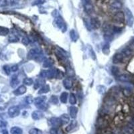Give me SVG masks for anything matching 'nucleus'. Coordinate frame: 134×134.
<instances>
[{"mask_svg":"<svg viewBox=\"0 0 134 134\" xmlns=\"http://www.w3.org/2000/svg\"><path fill=\"white\" fill-rule=\"evenodd\" d=\"M118 80L121 82H129L131 80V78L128 75H126V74H123V75H121L118 76Z\"/></svg>","mask_w":134,"mask_h":134,"instance_id":"obj_21","label":"nucleus"},{"mask_svg":"<svg viewBox=\"0 0 134 134\" xmlns=\"http://www.w3.org/2000/svg\"><path fill=\"white\" fill-rule=\"evenodd\" d=\"M50 91V86L48 85H44L40 87V90L38 91V94H44Z\"/></svg>","mask_w":134,"mask_h":134,"instance_id":"obj_28","label":"nucleus"},{"mask_svg":"<svg viewBox=\"0 0 134 134\" xmlns=\"http://www.w3.org/2000/svg\"><path fill=\"white\" fill-rule=\"evenodd\" d=\"M133 105H134V99H133Z\"/></svg>","mask_w":134,"mask_h":134,"instance_id":"obj_61","label":"nucleus"},{"mask_svg":"<svg viewBox=\"0 0 134 134\" xmlns=\"http://www.w3.org/2000/svg\"><path fill=\"white\" fill-rule=\"evenodd\" d=\"M19 0H0V7L14 6L18 4Z\"/></svg>","mask_w":134,"mask_h":134,"instance_id":"obj_9","label":"nucleus"},{"mask_svg":"<svg viewBox=\"0 0 134 134\" xmlns=\"http://www.w3.org/2000/svg\"><path fill=\"white\" fill-rule=\"evenodd\" d=\"M90 24L91 26L93 29H98L100 26V21L97 18H93L91 19Z\"/></svg>","mask_w":134,"mask_h":134,"instance_id":"obj_15","label":"nucleus"},{"mask_svg":"<svg viewBox=\"0 0 134 134\" xmlns=\"http://www.w3.org/2000/svg\"><path fill=\"white\" fill-rule=\"evenodd\" d=\"M97 91L100 94H104L105 91H106V87L105 86L99 85L97 87Z\"/></svg>","mask_w":134,"mask_h":134,"instance_id":"obj_42","label":"nucleus"},{"mask_svg":"<svg viewBox=\"0 0 134 134\" xmlns=\"http://www.w3.org/2000/svg\"><path fill=\"white\" fill-rule=\"evenodd\" d=\"M103 52L105 54H108L109 53V45L108 44H106L103 48Z\"/></svg>","mask_w":134,"mask_h":134,"instance_id":"obj_43","label":"nucleus"},{"mask_svg":"<svg viewBox=\"0 0 134 134\" xmlns=\"http://www.w3.org/2000/svg\"><path fill=\"white\" fill-rule=\"evenodd\" d=\"M56 72L57 70H53V69H49L46 70H42L40 76L42 78H48V79H53L54 77H56Z\"/></svg>","mask_w":134,"mask_h":134,"instance_id":"obj_6","label":"nucleus"},{"mask_svg":"<svg viewBox=\"0 0 134 134\" xmlns=\"http://www.w3.org/2000/svg\"><path fill=\"white\" fill-rule=\"evenodd\" d=\"M124 54L121 53V52H119V53H117L113 56V62L115 64H119L123 62L124 58Z\"/></svg>","mask_w":134,"mask_h":134,"instance_id":"obj_13","label":"nucleus"},{"mask_svg":"<svg viewBox=\"0 0 134 134\" xmlns=\"http://www.w3.org/2000/svg\"><path fill=\"white\" fill-rule=\"evenodd\" d=\"M44 85H45V80L44 79V78H38L34 83V87L35 89H37L40 87H42Z\"/></svg>","mask_w":134,"mask_h":134,"instance_id":"obj_16","label":"nucleus"},{"mask_svg":"<svg viewBox=\"0 0 134 134\" xmlns=\"http://www.w3.org/2000/svg\"><path fill=\"white\" fill-rule=\"evenodd\" d=\"M20 81H19L18 77L16 75H14L12 76L10 80V85L11 87H13V88H15L18 86V85L19 84Z\"/></svg>","mask_w":134,"mask_h":134,"instance_id":"obj_19","label":"nucleus"},{"mask_svg":"<svg viewBox=\"0 0 134 134\" xmlns=\"http://www.w3.org/2000/svg\"><path fill=\"white\" fill-rule=\"evenodd\" d=\"M76 125H77V121L75 120H73L70 123V124H69L68 126L66 127V131H67V132H69V131H70L71 130H72L75 127H76Z\"/></svg>","mask_w":134,"mask_h":134,"instance_id":"obj_29","label":"nucleus"},{"mask_svg":"<svg viewBox=\"0 0 134 134\" xmlns=\"http://www.w3.org/2000/svg\"><path fill=\"white\" fill-rule=\"evenodd\" d=\"M68 96H69V94L66 92H63L62 94H61L60 97V101L63 103H66L67 100H68Z\"/></svg>","mask_w":134,"mask_h":134,"instance_id":"obj_32","label":"nucleus"},{"mask_svg":"<svg viewBox=\"0 0 134 134\" xmlns=\"http://www.w3.org/2000/svg\"><path fill=\"white\" fill-rule=\"evenodd\" d=\"M82 3H88V2H91V0H82Z\"/></svg>","mask_w":134,"mask_h":134,"instance_id":"obj_57","label":"nucleus"},{"mask_svg":"<svg viewBox=\"0 0 134 134\" xmlns=\"http://www.w3.org/2000/svg\"><path fill=\"white\" fill-rule=\"evenodd\" d=\"M66 72L67 74L69 75V76H73L74 75V71L73 70H71V68H70V66H68V68H67L66 69Z\"/></svg>","mask_w":134,"mask_h":134,"instance_id":"obj_50","label":"nucleus"},{"mask_svg":"<svg viewBox=\"0 0 134 134\" xmlns=\"http://www.w3.org/2000/svg\"><path fill=\"white\" fill-rule=\"evenodd\" d=\"M11 134H22L23 130L18 127H13L10 130Z\"/></svg>","mask_w":134,"mask_h":134,"instance_id":"obj_30","label":"nucleus"},{"mask_svg":"<svg viewBox=\"0 0 134 134\" xmlns=\"http://www.w3.org/2000/svg\"><path fill=\"white\" fill-rule=\"evenodd\" d=\"M125 15L126 17V21L127 26L131 27L133 24L134 22V16L133 15L132 12L130 11V9L125 8Z\"/></svg>","mask_w":134,"mask_h":134,"instance_id":"obj_5","label":"nucleus"},{"mask_svg":"<svg viewBox=\"0 0 134 134\" xmlns=\"http://www.w3.org/2000/svg\"><path fill=\"white\" fill-rule=\"evenodd\" d=\"M64 75L63 72L61 70H58V69H57V72H56V78L58 79H63L64 78Z\"/></svg>","mask_w":134,"mask_h":134,"instance_id":"obj_41","label":"nucleus"},{"mask_svg":"<svg viewBox=\"0 0 134 134\" xmlns=\"http://www.w3.org/2000/svg\"><path fill=\"white\" fill-rule=\"evenodd\" d=\"M123 93H124V96L127 97H129L132 94V92H131V90L129 88H125L123 90Z\"/></svg>","mask_w":134,"mask_h":134,"instance_id":"obj_37","label":"nucleus"},{"mask_svg":"<svg viewBox=\"0 0 134 134\" xmlns=\"http://www.w3.org/2000/svg\"><path fill=\"white\" fill-rule=\"evenodd\" d=\"M84 8L86 12L88 14H91L93 12L94 8H93V5H92L91 2H88V3H84Z\"/></svg>","mask_w":134,"mask_h":134,"instance_id":"obj_18","label":"nucleus"},{"mask_svg":"<svg viewBox=\"0 0 134 134\" xmlns=\"http://www.w3.org/2000/svg\"><path fill=\"white\" fill-rule=\"evenodd\" d=\"M104 103L107 107H111L115 103V98L112 96H108L105 99Z\"/></svg>","mask_w":134,"mask_h":134,"instance_id":"obj_20","label":"nucleus"},{"mask_svg":"<svg viewBox=\"0 0 134 134\" xmlns=\"http://www.w3.org/2000/svg\"><path fill=\"white\" fill-rule=\"evenodd\" d=\"M70 39L73 42H76L79 38V36L75 30H71L70 31Z\"/></svg>","mask_w":134,"mask_h":134,"instance_id":"obj_31","label":"nucleus"},{"mask_svg":"<svg viewBox=\"0 0 134 134\" xmlns=\"http://www.w3.org/2000/svg\"><path fill=\"white\" fill-rule=\"evenodd\" d=\"M1 109H3V108H2V107H0V110Z\"/></svg>","mask_w":134,"mask_h":134,"instance_id":"obj_59","label":"nucleus"},{"mask_svg":"<svg viewBox=\"0 0 134 134\" xmlns=\"http://www.w3.org/2000/svg\"><path fill=\"white\" fill-rule=\"evenodd\" d=\"M46 2V0H35L32 3L33 6H36V5H38L43 4Z\"/></svg>","mask_w":134,"mask_h":134,"instance_id":"obj_45","label":"nucleus"},{"mask_svg":"<svg viewBox=\"0 0 134 134\" xmlns=\"http://www.w3.org/2000/svg\"><path fill=\"white\" fill-rule=\"evenodd\" d=\"M2 133L3 134H8V130H2Z\"/></svg>","mask_w":134,"mask_h":134,"instance_id":"obj_56","label":"nucleus"},{"mask_svg":"<svg viewBox=\"0 0 134 134\" xmlns=\"http://www.w3.org/2000/svg\"><path fill=\"white\" fill-rule=\"evenodd\" d=\"M111 72L115 76H117V75H119V69L117 66H112L111 68Z\"/></svg>","mask_w":134,"mask_h":134,"instance_id":"obj_40","label":"nucleus"},{"mask_svg":"<svg viewBox=\"0 0 134 134\" xmlns=\"http://www.w3.org/2000/svg\"><path fill=\"white\" fill-rule=\"evenodd\" d=\"M8 123L4 119L0 118V128H4L7 126Z\"/></svg>","mask_w":134,"mask_h":134,"instance_id":"obj_47","label":"nucleus"},{"mask_svg":"<svg viewBox=\"0 0 134 134\" xmlns=\"http://www.w3.org/2000/svg\"><path fill=\"white\" fill-rule=\"evenodd\" d=\"M46 96H40L35 98L34 100V103L35 104V106L40 110L46 111L48 109V105L46 103Z\"/></svg>","mask_w":134,"mask_h":134,"instance_id":"obj_1","label":"nucleus"},{"mask_svg":"<svg viewBox=\"0 0 134 134\" xmlns=\"http://www.w3.org/2000/svg\"><path fill=\"white\" fill-rule=\"evenodd\" d=\"M21 42H22L23 44L27 46V45H28L30 43L29 38H27V37H24V38H22V40H21Z\"/></svg>","mask_w":134,"mask_h":134,"instance_id":"obj_48","label":"nucleus"},{"mask_svg":"<svg viewBox=\"0 0 134 134\" xmlns=\"http://www.w3.org/2000/svg\"><path fill=\"white\" fill-rule=\"evenodd\" d=\"M121 31V28L117 26H113V33H119Z\"/></svg>","mask_w":134,"mask_h":134,"instance_id":"obj_51","label":"nucleus"},{"mask_svg":"<svg viewBox=\"0 0 134 134\" xmlns=\"http://www.w3.org/2000/svg\"><path fill=\"white\" fill-rule=\"evenodd\" d=\"M3 69L4 70L5 73L7 75H10V72H11V68L8 65H4L3 67Z\"/></svg>","mask_w":134,"mask_h":134,"instance_id":"obj_44","label":"nucleus"},{"mask_svg":"<svg viewBox=\"0 0 134 134\" xmlns=\"http://www.w3.org/2000/svg\"><path fill=\"white\" fill-rule=\"evenodd\" d=\"M69 102L71 105H75L76 103V98L73 93H71L70 94V98H69Z\"/></svg>","mask_w":134,"mask_h":134,"instance_id":"obj_36","label":"nucleus"},{"mask_svg":"<svg viewBox=\"0 0 134 134\" xmlns=\"http://www.w3.org/2000/svg\"><path fill=\"white\" fill-rule=\"evenodd\" d=\"M8 40H9V42H17L19 41V38L16 35L11 34L8 38Z\"/></svg>","mask_w":134,"mask_h":134,"instance_id":"obj_34","label":"nucleus"},{"mask_svg":"<svg viewBox=\"0 0 134 134\" xmlns=\"http://www.w3.org/2000/svg\"><path fill=\"white\" fill-rule=\"evenodd\" d=\"M50 102L51 103L54 104V105H57L58 103V97L57 96H55V95H52L50 99Z\"/></svg>","mask_w":134,"mask_h":134,"instance_id":"obj_39","label":"nucleus"},{"mask_svg":"<svg viewBox=\"0 0 134 134\" xmlns=\"http://www.w3.org/2000/svg\"><path fill=\"white\" fill-rule=\"evenodd\" d=\"M25 100H26V102L27 104H31L34 102V99L33 97H32V96H31V95H28V96H27L26 97Z\"/></svg>","mask_w":134,"mask_h":134,"instance_id":"obj_46","label":"nucleus"},{"mask_svg":"<svg viewBox=\"0 0 134 134\" xmlns=\"http://www.w3.org/2000/svg\"><path fill=\"white\" fill-rule=\"evenodd\" d=\"M133 116H134V110H133Z\"/></svg>","mask_w":134,"mask_h":134,"instance_id":"obj_62","label":"nucleus"},{"mask_svg":"<svg viewBox=\"0 0 134 134\" xmlns=\"http://www.w3.org/2000/svg\"><path fill=\"white\" fill-rule=\"evenodd\" d=\"M39 131L36 128H32L29 131V134H39Z\"/></svg>","mask_w":134,"mask_h":134,"instance_id":"obj_49","label":"nucleus"},{"mask_svg":"<svg viewBox=\"0 0 134 134\" xmlns=\"http://www.w3.org/2000/svg\"><path fill=\"white\" fill-rule=\"evenodd\" d=\"M18 70V66L16 65V64L11 67V70L12 72H16Z\"/></svg>","mask_w":134,"mask_h":134,"instance_id":"obj_53","label":"nucleus"},{"mask_svg":"<svg viewBox=\"0 0 134 134\" xmlns=\"http://www.w3.org/2000/svg\"><path fill=\"white\" fill-rule=\"evenodd\" d=\"M132 49L130 47H128V46L124 48L121 50V53L124 54V57H130V55L132 54Z\"/></svg>","mask_w":134,"mask_h":134,"instance_id":"obj_27","label":"nucleus"},{"mask_svg":"<svg viewBox=\"0 0 134 134\" xmlns=\"http://www.w3.org/2000/svg\"><path fill=\"white\" fill-rule=\"evenodd\" d=\"M52 16L54 17V18H57V17H58V15H60L59 13H58V12L57 10V9H55V10L53 11V12L52 13Z\"/></svg>","mask_w":134,"mask_h":134,"instance_id":"obj_54","label":"nucleus"},{"mask_svg":"<svg viewBox=\"0 0 134 134\" xmlns=\"http://www.w3.org/2000/svg\"><path fill=\"white\" fill-rule=\"evenodd\" d=\"M8 115L10 117H15L18 116L20 113V109L18 106H12L8 109Z\"/></svg>","mask_w":134,"mask_h":134,"instance_id":"obj_7","label":"nucleus"},{"mask_svg":"<svg viewBox=\"0 0 134 134\" xmlns=\"http://www.w3.org/2000/svg\"><path fill=\"white\" fill-rule=\"evenodd\" d=\"M115 1H118V2H120V0H115Z\"/></svg>","mask_w":134,"mask_h":134,"instance_id":"obj_60","label":"nucleus"},{"mask_svg":"<svg viewBox=\"0 0 134 134\" xmlns=\"http://www.w3.org/2000/svg\"><path fill=\"white\" fill-rule=\"evenodd\" d=\"M32 117L34 120H40L44 117V113L40 111H34V112H32Z\"/></svg>","mask_w":134,"mask_h":134,"instance_id":"obj_14","label":"nucleus"},{"mask_svg":"<svg viewBox=\"0 0 134 134\" xmlns=\"http://www.w3.org/2000/svg\"><path fill=\"white\" fill-rule=\"evenodd\" d=\"M58 131L57 128L52 127L50 130V134H58Z\"/></svg>","mask_w":134,"mask_h":134,"instance_id":"obj_52","label":"nucleus"},{"mask_svg":"<svg viewBox=\"0 0 134 134\" xmlns=\"http://www.w3.org/2000/svg\"><path fill=\"white\" fill-rule=\"evenodd\" d=\"M54 62L52 58H46L44 60V63H43V66L44 68H50L54 64Z\"/></svg>","mask_w":134,"mask_h":134,"instance_id":"obj_24","label":"nucleus"},{"mask_svg":"<svg viewBox=\"0 0 134 134\" xmlns=\"http://www.w3.org/2000/svg\"><path fill=\"white\" fill-rule=\"evenodd\" d=\"M101 131H100V134H113V131L111 130V129L110 128L107 127L105 128V129H102Z\"/></svg>","mask_w":134,"mask_h":134,"instance_id":"obj_38","label":"nucleus"},{"mask_svg":"<svg viewBox=\"0 0 134 134\" xmlns=\"http://www.w3.org/2000/svg\"><path fill=\"white\" fill-rule=\"evenodd\" d=\"M23 82L24 85H26L31 86L34 84V81L32 79H31V78H26V79H24Z\"/></svg>","mask_w":134,"mask_h":134,"instance_id":"obj_35","label":"nucleus"},{"mask_svg":"<svg viewBox=\"0 0 134 134\" xmlns=\"http://www.w3.org/2000/svg\"><path fill=\"white\" fill-rule=\"evenodd\" d=\"M125 20V15L122 12L116 13L113 18V21L115 23H123Z\"/></svg>","mask_w":134,"mask_h":134,"instance_id":"obj_10","label":"nucleus"},{"mask_svg":"<svg viewBox=\"0 0 134 134\" xmlns=\"http://www.w3.org/2000/svg\"><path fill=\"white\" fill-rule=\"evenodd\" d=\"M96 125L99 129L102 130V129L108 127L109 125V122L108 119L105 118V116L100 115L97 120Z\"/></svg>","mask_w":134,"mask_h":134,"instance_id":"obj_2","label":"nucleus"},{"mask_svg":"<svg viewBox=\"0 0 134 134\" xmlns=\"http://www.w3.org/2000/svg\"><path fill=\"white\" fill-rule=\"evenodd\" d=\"M63 85H64V88L66 89H70L72 87V81L70 79H65L63 81Z\"/></svg>","mask_w":134,"mask_h":134,"instance_id":"obj_22","label":"nucleus"},{"mask_svg":"<svg viewBox=\"0 0 134 134\" xmlns=\"http://www.w3.org/2000/svg\"><path fill=\"white\" fill-rule=\"evenodd\" d=\"M49 122H50V125H52L53 127H55V128L59 127L62 125V123H61L60 117H51V118L49 119Z\"/></svg>","mask_w":134,"mask_h":134,"instance_id":"obj_12","label":"nucleus"},{"mask_svg":"<svg viewBox=\"0 0 134 134\" xmlns=\"http://www.w3.org/2000/svg\"><path fill=\"white\" fill-rule=\"evenodd\" d=\"M125 119V115H124V112H119L115 115V117L113 119V123L116 126L121 125L124 122Z\"/></svg>","mask_w":134,"mask_h":134,"instance_id":"obj_8","label":"nucleus"},{"mask_svg":"<svg viewBox=\"0 0 134 134\" xmlns=\"http://www.w3.org/2000/svg\"><path fill=\"white\" fill-rule=\"evenodd\" d=\"M122 7V3L120 2H118V1H115V2H113V3L111 4V9H114V10H117V9H121Z\"/></svg>","mask_w":134,"mask_h":134,"instance_id":"obj_26","label":"nucleus"},{"mask_svg":"<svg viewBox=\"0 0 134 134\" xmlns=\"http://www.w3.org/2000/svg\"><path fill=\"white\" fill-rule=\"evenodd\" d=\"M78 113V108L75 107V106H72L70 107V116L72 119H75L77 116Z\"/></svg>","mask_w":134,"mask_h":134,"instance_id":"obj_23","label":"nucleus"},{"mask_svg":"<svg viewBox=\"0 0 134 134\" xmlns=\"http://www.w3.org/2000/svg\"><path fill=\"white\" fill-rule=\"evenodd\" d=\"M90 51H91V57H92V58H93V59H95V58H96V55H95V54H94V50H93V49L92 48H91V50H90Z\"/></svg>","mask_w":134,"mask_h":134,"instance_id":"obj_55","label":"nucleus"},{"mask_svg":"<svg viewBox=\"0 0 134 134\" xmlns=\"http://www.w3.org/2000/svg\"><path fill=\"white\" fill-rule=\"evenodd\" d=\"M26 92V87L24 85H21L14 91V94L16 96L21 95Z\"/></svg>","mask_w":134,"mask_h":134,"instance_id":"obj_17","label":"nucleus"},{"mask_svg":"<svg viewBox=\"0 0 134 134\" xmlns=\"http://www.w3.org/2000/svg\"><path fill=\"white\" fill-rule=\"evenodd\" d=\"M55 24H56V26H57L60 30H61L63 32H64L66 31V23L64 22V21L63 20V19L62 18V17L61 16L58 15V17L55 18Z\"/></svg>","mask_w":134,"mask_h":134,"instance_id":"obj_4","label":"nucleus"},{"mask_svg":"<svg viewBox=\"0 0 134 134\" xmlns=\"http://www.w3.org/2000/svg\"><path fill=\"white\" fill-rule=\"evenodd\" d=\"M122 134H134V126L132 124H128L121 128Z\"/></svg>","mask_w":134,"mask_h":134,"instance_id":"obj_11","label":"nucleus"},{"mask_svg":"<svg viewBox=\"0 0 134 134\" xmlns=\"http://www.w3.org/2000/svg\"><path fill=\"white\" fill-rule=\"evenodd\" d=\"M62 125H65L70 121V117L67 114H63L60 117Z\"/></svg>","mask_w":134,"mask_h":134,"instance_id":"obj_25","label":"nucleus"},{"mask_svg":"<svg viewBox=\"0 0 134 134\" xmlns=\"http://www.w3.org/2000/svg\"><path fill=\"white\" fill-rule=\"evenodd\" d=\"M9 32V30L8 27L0 26V36H6Z\"/></svg>","mask_w":134,"mask_h":134,"instance_id":"obj_33","label":"nucleus"},{"mask_svg":"<svg viewBox=\"0 0 134 134\" xmlns=\"http://www.w3.org/2000/svg\"><path fill=\"white\" fill-rule=\"evenodd\" d=\"M27 57L30 59H34L36 60H41L42 58V55L40 52V51L37 49L32 48L30 50L29 53L27 54Z\"/></svg>","mask_w":134,"mask_h":134,"instance_id":"obj_3","label":"nucleus"},{"mask_svg":"<svg viewBox=\"0 0 134 134\" xmlns=\"http://www.w3.org/2000/svg\"><path fill=\"white\" fill-rule=\"evenodd\" d=\"M131 44H132V46H134V38L132 40V41H131Z\"/></svg>","mask_w":134,"mask_h":134,"instance_id":"obj_58","label":"nucleus"}]
</instances>
